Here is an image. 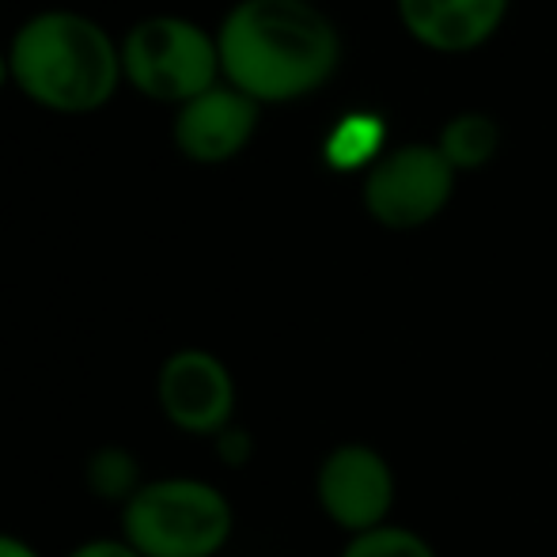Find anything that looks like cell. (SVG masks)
Returning <instances> with one entry per match:
<instances>
[{"label": "cell", "instance_id": "obj_4", "mask_svg": "<svg viewBox=\"0 0 557 557\" xmlns=\"http://www.w3.org/2000/svg\"><path fill=\"white\" fill-rule=\"evenodd\" d=\"M125 84L156 103H190L221 84L216 35L186 15H145L125 30L122 42Z\"/></svg>", "mask_w": 557, "mask_h": 557}, {"label": "cell", "instance_id": "obj_9", "mask_svg": "<svg viewBox=\"0 0 557 557\" xmlns=\"http://www.w3.org/2000/svg\"><path fill=\"white\" fill-rule=\"evenodd\" d=\"M406 35L444 58L470 53L500 30L508 0H395Z\"/></svg>", "mask_w": 557, "mask_h": 557}, {"label": "cell", "instance_id": "obj_12", "mask_svg": "<svg viewBox=\"0 0 557 557\" xmlns=\"http://www.w3.org/2000/svg\"><path fill=\"white\" fill-rule=\"evenodd\" d=\"M337 557H441L433 539H425L410 523H383V528L368 531V535L345 539Z\"/></svg>", "mask_w": 557, "mask_h": 557}, {"label": "cell", "instance_id": "obj_15", "mask_svg": "<svg viewBox=\"0 0 557 557\" xmlns=\"http://www.w3.org/2000/svg\"><path fill=\"white\" fill-rule=\"evenodd\" d=\"M61 557H140L125 543L122 535H96V539H84V543L69 546Z\"/></svg>", "mask_w": 557, "mask_h": 557}, {"label": "cell", "instance_id": "obj_14", "mask_svg": "<svg viewBox=\"0 0 557 557\" xmlns=\"http://www.w3.org/2000/svg\"><path fill=\"white\" fill-rule=\"evenodd\" d=\"M209 447H213L216 462H221L224 470H247L250 462H255V455H258L255 433H250L247 425H239V421H235V425H227L221 436H213Z\"/></svg>", "mask_w": 557, "mask_h": 557}, {"label": "cell", "instance_id": "obj_13", "mask_svg": "<svg viewBox=\"0 0 557 557\" xmlns=\"http://www.w3.org/2000/svg\"><path fill=\"white\" fill-rule=\"evenodd\" d=\"M375 145H380V125L368 122V117H349V122H342L334 129L331 137V156H334V168L349 171V168H372V160L368 156L375 152Z\"/></svg>", "mask_w": 557, "mask_h": 557}, {"label": "cell", "instance_id": "obj_2", "mask_svg": "<svg viewBox=\"0 0 557 557\" xmlns=\"http://www.w3.org/2000/svg\"><path fill=\"white\" fill-rule=\"evenodd\" d=\"M12 84L53 114H96L114 99L122 46L103 23L73 8H46L23 20L8 46Z\"/></svg>", "mask_w": 557, "mask_h": 557}, {"label": "cell", "instance_id": "obj_10", "mask_svg": "<svg viewBox=\"0 0 557 557\" xmlns=\"http://www.w3.org/2000/svg\"><path fill=\"white\" fill-rule=\"evenodd\" d=\"M81 482L91 500L111 505L122 512V508L145 490L148 470H145V459H140L129 444H99L84 455Z\"/></svg>", "mask_w": 557, "mask_h": 557}, {"label": "cell", "instance_id": "obj_3", "mask_svg": "<svg viewBox=\"0 0 557 557\" xmlns=\"http://www.w3.org/2000/svg\"><path fill=\"white\" fill-rule=\"evenodd\" d=\"M117 520V535L140 557H224L235 539L232 497L198 474L148 478Z\"/></svg>", "mask_w": 557, "mask_h": 557}, {"label": "cell", "instance_id": "obj_1", "mask_svg": "<svg viewBox=\"0 0 557 557\" xmlns=\"http://www.w3.org/2000/svg\"><path fill=\"white\" fill-rule=\"evenodd\" d=\"M224 84L258 107L296 103L331 84L342 35L311 0H239L216 30Z\"/></svg>", "mask_w": 557, "mask_h": 557}, {"label": "cell", "instance_id": "obj_6", "mask_svg": "<svg viewBox=\"0 0 557 557\" xmlns=\"http://www.w3.org/2000/svg\"><path fill=\"white\" fill-rule=\"evenodd\" d=\"M311 493L323 520L345 539L395 523L398 474L391 459L368 441H342L319 459Z\"/></svg>", "mask_w": 557, "mask_h": 557}, {"label": "cell", "instance_id": "obj_5", "mask_svg": "<svg viewBox=\"0 0 557 557\" xmlns=\"http://www.w3.org/2000/svg\"><path fill=\"white\" fill-rule=\"evenodd\" d=\"M455 168L436 145H398L375 156L360 178L364 213L387 232H418L433 224L455 198Z\"/></svg>", "mask_w": 557, "mask_h": 557}, {"label": "cell", "instance_id": "obj_16", "mask_svg": "<svg viewBox=\"0 0 557 557\" xmlns=\"http://www.w3.org/2000/svg\"><path fill=\"white\" fill-rule=\"evenodd\" d=\"M0 557H46L30 539L15 535V531H0Z\"/></svg>", "mask_w": 557, "mask_h": 557}, {"label": "cell", "instance_id": "obj_7", "mask_svg": "<svg viewBox=\"0 0 557 557\" xmlns=\"http://www.w3.org/2000/svg\"><path fill=\"white\" fill-rule=\"evenodd\" d=\"M156 406L175 433L213 441L239 421V383L221 352L206 345L171 349L156 368Z\"/></svg>", "mask_w": 557, "mask_h": 557}, {"label": "cell", "instance_id": "obj_8", "mask_svg": "<svg viewBox=\"0 0 557 557\" xmlns=\"http://www.w3.org/2000/svg\"><path fill=\"white\" fill-rule=\"evenodd\" d=\"M262 107L250 96H243L232 84L201 91L198 99L183 103L171 122V140L194 163H227L255 140Z\"/></svg>", "mask_w": 557, "mask_h": 557}, {"label": "cell", "instance_id": "obj_17", "mask_svg": "<svg viewBox=\"0 0 557 557\" xmlns=\"http://www.w3.org/2000/svg\"><path fill=\"white\" fill-rule=\"evenodd\" d=\"M8 81H12V65H8V50H0V91H4Z\"/></svg>", "mask_w": 557, "mask_h": 557}, {"label": "cell", "instance_id": "obj_11", "mask_svg": "<svg viewBox=\"0 0 557 557\" xmlns=\"http://www.w3.org/2000/svg\"><path fill=\"white\" fill-rule=\"evenodd\" d=\"M436 148H441V156L455 168V175L482 171L500 148V125L482 111H462L444 122Z\"/></svg>", "mask_w": 557, "mask_h": 557}]
</instances>
